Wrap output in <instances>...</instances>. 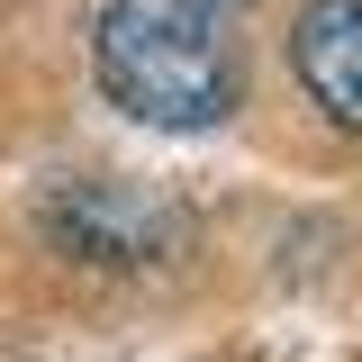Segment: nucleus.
Returning <instances> with one entry per match:
<instances>
[{"instance_id":"f03ea898","label":"nucleus","mask_w":362,"mask_h":362,"mask_svg":"<svg viewBox=\"0 0 362 362\" xmlns=\"http://www.w3.org/2000/svg\"><path fill=\"white\" fill-rule=\"evenodd\" d=\"M45 235L82 263H163L181 254V209L145 181L100 173V181H64L45 199Z\"/></svg>"},{"instance_id":"7ed1b4c3","label":"nucleus","mask_w":362,"mask_h":362,"mask_svg":"<svg viewBox=\"0 0 362 362\" xmlns=\"http://www.w3.org/2000/svg\"><path fill=\"white\" fill-rule=\"evenodd\" d=\"M290 73L344 136H362V0H317L290 28Z\"/></svg>"},{"instance_id":"f257e3e1","label":"nucleus","mask_w":362,"mask_h":362,"mask_svg":"<svg viewBox=\"0 0 362 362\" xmlns=\"http://www.w3.org/2000/svg\"><path fill=\"white\" fill-rule=\"evenodd\" d=\"M90 73L109 109L163 136H199L235 118L245 100V64H235L218 0H109L90 18Z\"/></svg>"}]
</instances>
